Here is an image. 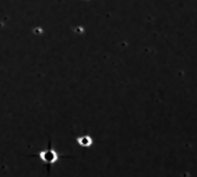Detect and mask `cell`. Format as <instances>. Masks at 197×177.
Segmentation results:
<instances>
[{
    "instance_id": "cell-1",
    "label": "cell",
    "mask_w": 197,
    "mask_h": 177,
    "mask_svg": "<svg viewBox=\"0 0 197 177\" xmlns=\"http://www.w3.org/2000/svg\"><path fill=\"white\" fill-rule=\"evenodd\" d=\"M39 157H40V159H41L44 163L51 165L57 162L58 153L57 151L53 150L52 148H49V149H45V150L39 152Z\"/></svg>"
},
{
    "instance_id": "cell-2",
    "label": "cell",
    "mask_w": 197,
    "mask_h": 177,
    "mask_svg": "<svg viewBox=\"0 0 197 177\" xmlns=\"http://www.w3.org/2000/svg\"><path fill=\"white\" fill-rule=\"evenodd\" d=\"M77 143L80 146L88 148V146H90L92 144V138H91L90 136H82V137H78V138H77Z\"/></svg>"
}]
</instances>
